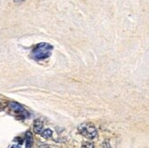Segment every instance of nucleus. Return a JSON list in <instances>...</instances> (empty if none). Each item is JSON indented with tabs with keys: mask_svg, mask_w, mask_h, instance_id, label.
<instances>
[{
	"mask_svg": "<svg viewBox=\"0 0 149 148\" xmlns=\"http://www.w3.org/2000/svg\"><path fill=\"white\" fill-rule=\"evenodd\" d=\"M52 46L49 45V43H39L37 47L33 49L32 52V57L35 60H44L51 56V50H52Z\"/></svg>",
	"mask_w": 149,
	"mask_h": 148,
	"instance_id": "1",
	"label": "nucleus"
},
{
	"mask_svg": "<svg viewBox=\"0 0 149 148\" xmlns=\"http://www.w3.org/2000/svg\"><path fill=\"white\" fill-rule=\"evenodd\" d=\"M78 131L82 136L86 137L90 140L95 139L98 135L96 128L92 124H91V123H82V124L78 127Z\"/></svg>",
	"mask_w": 149,
	"mask_h": 148,
	"instance_id": "2",
	"label": "nucleus"
},
{
	"mask_svg": "<svg viewBox=\"0 0 149 148\" xmlns=\"http://www.w3.org/2000/svg\"><path fill=\"white\" fill-rule=\"evenodd\" d=\"M8 106H9V108H10L13 112H16L18 113H25V109L18 102H10L8 103Z\"/></svg>",
	"mask_w": 149,
	"mask_h": 148,
	"instance_id": "3",
	"label": "nucleus"
},
{
	"mask_svg": "<svg viewBox=\"0 0 149 148\" xmlns=\"http://www.w3.org/2000/svg\"><path fill=\"white\" fill-rule=\"evenodd\" d=\"M33 129H34V132L36 133V134L41 135V133L43 132V123H42V122L39 121V120L35 121L34 124H33Z\"/></svg>",
	"mask_w": 149,
	"mask_h": 148,
	"instance_id": "4",
	"label": "nucleus"
},
{
	"mask_svg": "<svg viewBox=\"0 0 149 148\" xmlns=\"http://www.w3.org/2000/svg\"><path fill=\"white\" fill-rule=\"evenodd\" d=\"M33 145V136L32 134L29 131L26 133V147L29 148Z\"/></svg>",
	"mask_w": 149,
	"mask_h": 148,
	"instance_id": "5",
	"label": "nucleus"
},
{
	"mask_svg": "<svg viewBox=\"0 0 149 148\" xmlns=\"http://www.w3.org/2000/svg\"><path fill=\"white\" fill-rule=\"evenodd\" d=\"M52 131L51 129H46V130H43V132L41 133V135L46 138V139H48V138H51L52 136Z\"/></svg>",
	"mask_w": 149,
	"mask_h": 148,
	"instance_id": "6",
	"label": "nucleus"
},
{
	"mask_svg": "<svg viewBox=\"0 0 149 148\" xmlns=\"http://www.w3.org/2000/svg\"><path fill=\"white\" fill-rule=\"evenodd\" d=\"M83 147H93L94 145H93V144H92V143H84V144H83V145H82Z\"/></svg>",
	"mask_w": 149,
	"mask_h": 148,
	"instance_id": "7",
	"label": "nucleus"
},
{
	"mask_svg": "<svg viewBox=\"0 0 149 148\" xmlns=\"http://www.w3.org/2000/svg\"><path fill=\"white\" fill-rule=\"evenodd\" d=\"M14 1H16V2H21V1H24V0H14Z\"/></svg>",
	"mask_w": 149,
	"mask_h": 148,
	"instance_id": "8",
	"label": "nucleus"
}]
</instances>
